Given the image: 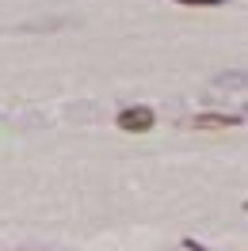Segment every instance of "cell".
I'll use <instances>...</instances> for the list:
<instances>
[{"mask_svg": "<svg viewBox=\"0 0 248 251\" xmlns=\"http://www.w3.org/2000/svg\"><path fill=\"white\" fill-rule=\"evenodd\" d=\"M156 122V114L149 107H126L119 110V118H115V126L123 129V133H149Z\"/></svg>", "mask_w": 248, "mask_h": 251, "instance_id": "cell-1", "label": "cell"}, {"mask_svg": "<svg viewBox=\"0 0 248 251\" xmlns=\"http://www.w3.org/2000/svg\"><path fill=\"white\" fill-rule=\"evenodd\" d=\"M184 126H191V129H237V126H245V118L241 114H195Z\"/></svg>", "mask_w": 248, "mask_h": 251, "instance_id": "cell-2", "label": "cell"}, {"mask_svg": "<svg viewBox=\"0 0 248 251\" xmlns=\"http://www.w3.org/2000/svg\"><path fill=\"white\" fill-rule=\"evenodd\" d=\"M176 4H184V8H221L225 0H176Z\"/></svg>", "mask_w": 248, "mask_h": 251, "instance_id": "cell-3", "label": "cell"}]
</instances>
